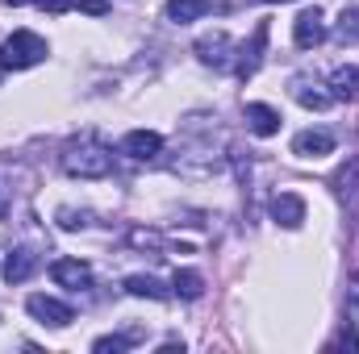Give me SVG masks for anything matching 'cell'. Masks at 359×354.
Here are the masks:
<instances>
[{
    "label": "cell",
    "mask_w": 359,
    "mask_h": 354,
    "mask_svg": "<svg viewBox=\"0 0 359 354\" xmlns=\"http://www.w3.org/2000/svg\"><path fill=\"white\" fill-rule=\"evenodd\" d=\"M63 171L76 176V179H104V176H113V155L104 146H96L92 138L72 142L63 150Z\"/></svg>",
    "instance_id": "cell-1"
},
{
    "label": "cell",
    "mask_w": 359,
    "mask_h": 354,
    "mask_svg": "<svg viewBox=\"0 0 359 354\" xmlns=\"http://www.w3.org/2000/svg\"><path fill=\"white\" fill-rule=\"evenodd\" d=\"M42 59H46V42L38 34H29V29H17L0 46V67H8V71H25V67H34Z\"/></svg>",
    "instance_id": "cell-2"
},
{
    "label": "cell",
    "mask_w": 359,
    "mask_h": 354,
    "mask_svg": "<svg viewBox=\"0 0 359 354\" xmlns=\"http://www.w3.org/2000/svg\"><path fill=\"white\" fill-rule=\"evenodd\" d=\"M264 42H268V21H259L255 25V34H251V42H243L238 50H234V76L238 80H251L255 71H259V59H264Z\"/></svg>",
    "instance_id": "cell-3"
},
{
    "label": "cell",
    "mask_w": 359,
    "mask_h": 354,
    "mask_svg": "<svg viewBox=\"0 0 359 354\" xmlns=\"http://www.w3.org/2000/svg\"><path fill=\"white\" fill-rule=\"evenodd\" d=\"M25 309H29V317H38L42 325H55V330H63V325L76 321V309H72V304H63V300H55V296H42V292L29 296Z\"/></svg>",
    "instance_id": "cell-4"
},
{
    "label": "cell",
    "mask_w": 359,
    "mask_h": 354,
    "mask_svg": "<svg viewBox=\"0 0 359 354\" xmlns=\"http://www.w3.org/2000/svg\"><path fill=\"white\" fill-rule=\"evenodd\" d=\"M159 150H163V138L155 129H130L121 138V155L134 163H151V159H159Z\"/></svg>",
    "instance_id": "cell-5"
},
{
    "label": "cell",
    "mask_w": 359,
    "mask_h": 354,
    "mask_svg": "<svg viewBox=\"0 0 359 354\" xmlns=\"http://www.w3.org/2000/svg\"><path fill=\"white\" fill-rule=\"evenodd\" d=\"M292 42H297L301 50H313V46L326 42V21H322L318 8H305V13L292 21Z\"/></svg>",
    "instance_id": "cell-6"
},
{
    "label": "cell",
    "mask_w": 359,
    "mask_h": 354,
    "mask_svg": "<svg viewBox=\"0 0 359 354\" xmlns=\"http://www.w3.org/2000/svg\"><path fill=\"white\" fill-rule=\"evenodd\" d=\"M330 150H334V134L330 129H305V134L292 138V155H301V159H322Z\"/></svg>",
    "instance_id": "cell-7"
},
{
    "label": "cell",
    "mask_w": 359,
    "mask_h": 354,
    "mask_svg": "<svg viewBox=\"0 0 359 354\" xmlns=\"http://www.w3.org/2000/svg\"><path fill=\"white\" fill-rule=\"evenodd\" d=\"M226 50H234V42H230L226 34H205V38L196 42L201 63H213V67H234V55H226Z\"/></svg>",
    "instance_id": "cell-8"
},
{
    "label": "cell",
    "mask_w": 359,
    "mask_h": 354,
    "mask_svg": "<svg viewBox=\"0 0 359 354\" xmlns=\"http://www.w3.org/2000/svg\"><path fill=\"white\" fill-rule=\"evenodd\" d=\"M271 217H276L284 229H297V225L305 221V200H301L297 192H280V196H271Z\"/></svg>",
    "instance_id": "cell-9"
},
{
    "label": "cell",
    "mask_w": 359,
    "mask_h": 354,
    "mask_svg": "<svg viewBox=\"0 0 359 354\" xmlns=\"http://www.w3.org/2000/svg\"><path fill=\"white\" fill-rule=\"evenodd\" d=\"M50 275H55V283H63V288H72V292L92 288V271H88V263H80V259H59V263H50Z\"/></svg>",
    "instance_id": "cell-10"
},
{
    "label": "cell",
    "mask_w": 359,
    "mask_h": 354,
    "mask_svg": "<svg viewBox=\"0 0 359 354\" xmlns=\"http://www.w3.org/2000/svg\"><path fill=\"white\" fill-rule=\"evenodd\" d=\"M247 129H251L255 138L280 134V113H276L271 104H247Z\"/></svg>",
    "instance_id": "cell-11"
},
{
    "label": "cell",
    "mask_w": 359,
    "mask_h": 354,
    "mask_svg": "<svg viewBox=\"0 0 359 354\" xmlns=\"http://www.w3.org/2000/svg\"><path fill=\"white\" fill-rule=\"evenodd\" d=\"M42 13H50V17H59V13H67V8H84L88 17H104V8H109V0H34Z\"/></svg>",
    "instance_id": "cell-12"
},
{
    "label": "cell",
    "mask_w": 359,
    "mask_h": 354,
    "mask_svg": "<svg viewBox=\"0 0 359 354\" xmlns=\"http://www.w3.org/2000/svg\"><path fill=\"white\" fill-rule=\"evenodd\" d=\"M34 267H38L34 250H13V255L4 259V279H8V283H25V279L34 275Z\"/></svg>",
    "instance_id": "cell-13"
},
{
    "label": "cell",
    "mask_w": 359,
    "mask_h": 354,
    "mask_svg": "<svg viewBox=\"0 0 359 354\" xmlns=\"http://www.w3.org/2000/svg\"><path fill=\"white\" fill-rule=\"evenodd\" d=\"M209 13V0H168V21L188 25V21H201Z\"/></svg>",
    "instance_id": "cell-14"
},
{
    "label": "cell",
    "mask_w": 359,
    "mask_h": 354,
    "mask_svg": "<svg viewBox=\"0 0 359 354\" xmlns=\"http://www.w3.org/2000/svg\"><path fill=\"white\" fill-rule=\"evenodd\" d=\"M126 292H130V296H147V300H168V296H172L155 275H130V279H126Z\"/></svg>",
    "instance_id": "cell-15"
},
{
    "label": "cell",
    "mask_w": 359,
    "mask_h": 354,
    "mask_svg": "<svg viewBox=\"0 0 359 354\" xmlns=\"http://www.w3.org/2000/svg\"><path fill=\"white\" fill-rule=\"evenodd\" d=\"M292 96H297L305 108H318V113L330 108V100H334V92H322L318 84H309V80H297V84H292Z\"/></svg>",
    "instance_id": "cell-16"
},
{
    "label": "cell",
    "mask_w": 359,
    "mask_h": 354,
    "mask_svg": "<svg viewBox=\"0 0 359 354\" xmlns=\"http://www.w3.org/2000/svg\"><path fill=\"white\" fill-rule=\"evenodd\" d=\"M172 292L184 296V300H201L205 296V279H201V271H176V279H172Z\"/></svg>",
    "instance_id": "cell-17"
},
{
    "label": "cell",
    "mask_w": 359,
    "mask_h": 354,
    "mask_svg": "<svg viewBox=\"0 0 359 354\" xmlns=\"http://www.w3.org/2000/svg\"><path fill=\"white\" fill-rule=\"evenodd\" d=\"M330 88L334 96H359V67H339L330 76Z\"/></svg>",
    "instance_id": "cell-18"
},
{
    "label": "cell",
    "mask_w": 359,
    "mask_h": 354,
    "mask_svg": "<svg viewBox=\"0 0 359 354\" xmlns=\"http://www.w3.org/2000/svg\"><path fill=\"white\" fill-rule=\"evenodd\" d=\"M126 242H130V246H138V250H151V255H159V250H163V234H159V229H130V234H126Z\"/></svg>",
    "instance_id": "cell-19"
},
{
    "label": "cell",
    "mask_w": 359,
    "mask_h": 354,
    "mask_svg": "<svg viewBox=\"0 0 359 354\" xmlns=\"http://www.w3.org/2000/svg\"><path fill=\"white\" fill-rule=\"evenodd\" d=\"M138 338H142V330H130V334H113V338H96V342H92V351H100V354L126 351V346H134Z\"/></svg>",
    "instance_id": "cell-20"
},
{
    "label": "cell",
    "mask_w": 359,
    "mask_h": 354,
    "mask_svg": "<svg viewBox=\"0 0 359 354\" xmlns=\"http://www.w3.org/2000/svg\"><path fill=\"white\" fill-rule=\"evenodd\" d=\"M339 34H343L347 42H359V8H343V17H339Z\"/></svg>",
    "instance_id": "cell-21"
},
{
    "label": "cell",
    "mask_w": 359,
    "mask_h": 354,
    "mask_svg": "<svg viewBox=\"0 0 359 354\" xmlns=\"http://www.w3.org/2000/svg\"><path fill=\"white\" fill-rule=\"evenodd\" d=\"M59 225H63V229H84V225H88V213H76V208H59Z\"/></svg>",
    "instance_id": "cell-22"
},
{
    "label": "cell",
    "mask_w": 359,
    "mask_h": 354,
    "mask_svg": "<svg viewBox=\"0 0 359 354\" xmlns=\"http://www.w3.org/2000/svg\"><path fill=\"white\" fill-rule=\"evenodd\" d=\"M0 4H29V0H0Z\"/></svg>",
    "instance_id": "cell-23"
},
{
    "label": "cell",
    "mask_w": 359,
    "mask_h": 354,
    "mask_svg": "<svg viewBox=\"0 0 359 354\" xmlns=\"http://www.w3.org/2000/svg\"><path fill=\"white\" fill-rule=\"evenodd\" d=\"M268 4H288V0H268Z\"/></svg>",
    "instance_id": "cell-24"
},
{
    "label": "cell",
    "mask_w": 359,
    "mask_h": 354,
    "mask_svg": "<svg viewBox=\"0 0 359 354\" xmlns=\"http://www.w3.org/2000/svg\"><path fill=\"white\" fill-rule=\"evenodd\" d=\"M0 213H4V196H0Z\"/></svg>",
    "instance_id": "cell-25"
}]
</instances>
